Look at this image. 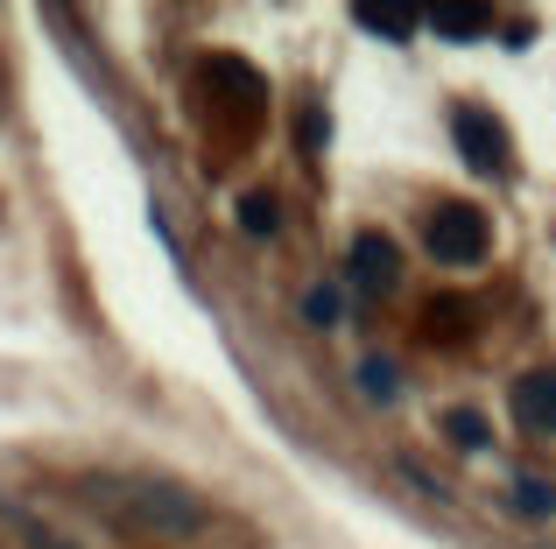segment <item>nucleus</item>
<instances>
[{"mask_svg": "<svg viewBox=\"0 0 556 549\" xmlns=\"http://www.w3.org/2000/svg\"><path fill=\"white\" fill-rule=\"evenodd\" d=\"M85 500L127 528H149V536H198L204 528V508L163 480H85Z\"/></svg>", "mask_w": 556, "mask_h": 549, "instance_id": "1", "label": "nucleus"}, {"mask_svg": "<svg viewBox=\"0 0 556 549\" xmlns=\"http://www.w3.org/2000/svg\"><path fill=\"white\" fill-rule=\"evenodd\" d=\"M422 240H430V254L444 268H479L486 261V247H493V226H486V212L479 205H437L430 219H422Z\"/></svg>", "mask_w": 556, "mask_h": 549, "instance_id": "2", "label": "nucleus"}, {"mask_svg": "<svg viewBox=\"0 0 556 549\" xmlns=\"http://www.w3.org/2000/svg\"><path fill=\"white\" fill-rule=\"evenodd\" d=\"M451 141L472 177H507V127L486 106H451Z\"/></svg>", "mask_w": 556, "mask_h": 549, "instance_id": "3", "label": "nucleus"}, {"mask_svg": "<svg viewBox=\"0 0 556 549\" xmlns=\"http://www.w3.org/2000/svg\"><path fill=\"white\" fill-rule=\"evenodd\" d=\"M507 409H515V423L529 430V437H556V367L521 373L515 395H507Z\"/></svg>", "mask_w": 556, "mask_h": 549, "instance_id": "4", "label": "nucleus"}, {"mask_svg": "<svg viewBox=\"0 0 556 549\" xmlns=\"http://www.w3.org/2000/svg\"><path fill=\"white\" fill-rule=\"evenodd\" d=\"M345 268H353V289H394V240L388 233H353V254H345Z\"/></svg>", "mask_w": 556, "mask_h": 549, "instance_id": "5", "label": "nucleus"}, {"mask_svg": "<svg viewBox=\"0 0 556 549\" xmlns=\"http://www.w3.org/2000/svg\"><path fill=\"white\" fill-rule=\"evenodd\" d=\"M422 22H430L444 42H479V36H493V8H465V0H444V8H430Z\"/></svg>", "mask_w": 556, "mask_h": 549, "instance_id": "6", "label": "nucleus"}, {"mask_svg": "<svg viewBox=\"0 0 556 549\" xmlns=\"http://www.w3.org/2000/svg\"><path fill=\"white\" fill-rule=\"evenodd\" d=\"M204 85H226V92H232V106H247V113H254L261 99H268L261 71H247L240 56H204Z\"/></svg>", "mask_w": 556, "mask_h": 549, "instance_id": "7", "label": "nucleus"}, {"mask_svg": "<svg viewBox=\"0 0 556 549\" xmlns=\"http://www.w3.org/2000/svg\"><path fill=\"white\" fill-rule=\"evenodd\" d=\"M444 437L458 444V451H486V444H493V423L479 409H451L444 416Z\"/></svg>", "mask_w": 556, "mask_h": 549, "instance_id": "8", "label": "nucleus"}, {"mask_svg": "<svg viewBox=\"0 0 556 549\" xmlns=\"http://www.w3.org/2000/svg\"><path fill=\"white\" fill-rule=\"evenodd\" d=\"M353 22L367 28V36H388V42L416 36V14H402V8H353Z\"/></svg>", "mask_w": 556, "mask_h": 549, "instance_id": "9", "label": "nucleus"}, {"mask_svg": "<svg viewBox=\"0 0 556 549\" xmlns=\"http://www.w3.org/2000/svg\"><path fill=\"white\" fill-rule=\"evenodd\" d=\"M275 226H282V205H275L268 191H247L240 197V233H254V240H268Z\"/></svg>", "mask_w": 556, "mask_h": 549, "instance_id": "10", "label": "nucleus"}, {"mask_svg": "<svg viewBox=\"0 0 556 549\" xmlns=\"http://www.w3.org/2000/svg\"><path fill=\"white\" fill-rule=\"evenodd\" d=\"M515 514H529V522L556 514V486H549V480H521V486H515Z\"/></svg>", "mask_w": 556, "mask_h": 549, "instance_id": "11", "label": "nucleus"}, {"mask_svg": "<svg viewBox=\"0 0 556 549\" xmlns=\"http://www.w3.org/2000/svg\"><path fill=\"white\" fill-rule=\"evenodd\" d=\"M296 141H303V155H325V141H331V113L317 106V99L303 106V120H296Z\"/></svg>", "mask_w": 556, "mask_h": 549, "instance_id": "12", "label": "nucleus"}, {"mask_svg": "<svg viewBox=\"0 0 556 549\" xmlns=\"http://www.w3.org/2000/svg\"><path fill=\"white\" fill-rule=\"evenodd\" d=\"M303 317H311L317 331H331V324H339V289H325V282L303 289Z\"/></svg>", "mask_w": 556, "mask_h": 549, "instance_id": "13", "label": "nucleus"}, {"mask_svg": "<svg viewBox=\"0 0 556 549\" xmlns=\"http://www.w3.org/2000/svg\"><path fill=\"white\" fill-rule=\"evenodd\" d=\"M359 387H367L374 401H394V395H402V381H394L388 359H367V367H359Z\"/></svg>", "mask_w": 556, "mask_h": 549, "instance_id": "14", "label": "nucleus"}]
</instances>
